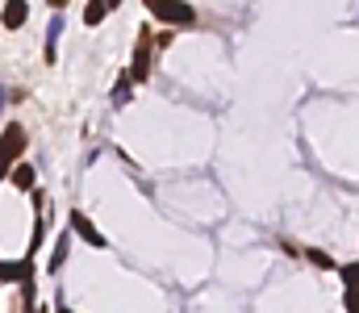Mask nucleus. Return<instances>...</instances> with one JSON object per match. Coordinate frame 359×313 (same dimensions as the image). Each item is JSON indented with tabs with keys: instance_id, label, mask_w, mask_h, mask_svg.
<instances>
[{
	"instance_id": "1",
	"label": "nucleus",
	"mask_w": 359,
	"mask_h": 313,
	"mask_svg": "<svg viewBox=\"0 0 359 313\" xmlns=\"http://www.w3.org/2000/svg\"><path fill=\"white\" fill-rule=\"evenodd\" d=\"M147 8H151L163 25H172V29L196 21V8H192V4H184V0H147Z\"/></svg>"
},
{
	"instance_id": "15",
	"label": "nucleus",
	"mask_w": 359,
	"mask_h": 313,
	"mask_svg": "<svg viewBox=\"0 0 359 313\" xmlns=\"http://www.w3.org/2000/svg\"><path fill=\"white\" fill-rule=\"evenodd\" d=\"M4 97H8V92H4V88H0V109H4Z\"/></svg>"
},
{
	"instance_id": "4",
	"label": "nucleus",
	"mask_w": 359,
	"mask_h": 313,
	"mask_svg": "<svg viewBox=\"0 0 359 313\" xmlns=\"http://www.w3.org/2000/svg\"><path fill=\"white\" fill-rule=\"evenodd\" d=\"M72 230H76L88 246H96V251H104V246H109V238L96 230V221H92L88 213H80V209H72Z\"/></svg>"
},
{
	"instance_id": "2",
	"label": "nucleus",
	"mask_w": 359,
	"mask_h": 313,
	"mask_svg": "<svg viewBox=\"0 0 359 313\" xmlns=\"http://www.w3.org/2000/svg\"><path fill=\"white\" fill-rule=\"evenodd\" d=\"M147 80H151V29H142L134 46V63H130V84H147Z\"/></svg>"
},
{
	"instance_id": "12",
	"label": "nucleus",
	"mask_w": 359,
	"mask_h": 313,
	"mask_svg": "<svg viewBox=\"0 0 359 313\" xmlns=\"http://www.w3.org/2000/svg\"><path fill=\"white\" fill-rule=\"evenodd\" d=\"M8 167H13V163H8V159H4V151H0V184L8 180Z\"/></svg>"
},
{
	"instance_id": "10",
	"label": "nucleus",
	"mask_w": 359,
	"mask_h": 313,
	"mask_svg": "<svg viewBox=\"0 0 359 313\" xmlns=\"http://www.w3.org/2000/svg\"><path fill=\"white\" fill-rule=\"evenodd\" d=\"M63 259H67V234L59 238V246H55V255H50V267H46V272H59V267H63Z\"/></svg>"
},
{
	"instance_id": "13",
	"label": "nucleus",
	"mask_w": 359,
	"mask_h": 313,
	"mask_svg": "<svg viewBox=\"0 0 359 313\" xmlns=\"http://www.w3.org/2000/svg\"><path fill=\"white\" fill-rule=\"evenodd\" d=\"M59 313H76V309H72V305H59Z\"/></svg>"
},
{
	"instance_id": "6",
	"label": "nucleus",
	"mask_w": 359,
	"mask_h": 313,
	"mask_svg": "<svg viewBox=\"0 0 359 313\" xmlns=\"http://www.w3.org/2000/svg\"><path fill=\"white\" fill-rule=\"evenodd\" d=\"M25 17H29V4L25 0H4V8H0V25L4 29H21Z\"/></svg>"
},
{
	"instance_id": "14",
	"label": "nucleus",
	"mask_w": 359,
	"mask_h": 313,
	"mask_svg": "<svg viewBox=\"0 0 359 313\" xmlns=\"http://www.w3.org/2000/svg\"><path fill=\"white\" fill-rule=\"evenodd\" d=\"M104 4H109V8H117V4H121V0H104Z\"/></svg>"
},
{
	"instance_id": "7",
	"label": "nucleus",
	"mask_w": 359,
	"mask_h": 313,
	"mask_svg": "<svg viewBox=\"0 0 359 313\" xmlns=\"http://www.w3.org/2000/svg\"><path fill=\"white\" fill-rule=\"evenodd\" d=\"M8 180H13V188H21V193H29V188L38 184V172H34L29 163H21V159H17V163L8 167Z\"/></svg>"
},
{
	"instance_id": "11",
	"label": "nucleus",
	"mask_w": 359,
	"mask_h": 313,
	"mask_svg": "<svg viewBox=\"0 0 359 313\" xmlns=\"http://www.w3.org/2000/svg\"><path fill=\"white\" fill-rule=\"evenodd\" d=\"M305 259H309V263H318V267H334V259H330L326 251H318V246H309V251H305Z\"/></svg>"
},
{
	"instance_id": "3",
	"label": "nucleus",
	"mask_w": 359,
	"mask_h": 313,
	"mask_svg": "<svg viewBox=\"0 0 359 313\" xmlns=\"http://www.w3.org/2000/svg\"><path fill=\"white\" fill-rule=\"evenodd\" d=\"M25 146H29V134H25V125L8 121V125H4V134H0V151H4V159H8V163H17V159L25 155Z\"/></svg>"
},
{
	"instance_id": "8",
	"label": "nucleus",
	"mask_w": 359,
	"mask_h": 313,
	"mask_svg": "<svg viewBox=\"0 0 359 313\" xmlns=\"http://www.w3.org/2000/svg\"><path fill=\"white\" fill-rule=\"evenodd\" d=\"M59 34H63V17H55L46 29V63H55V55H59Z\"/></svg>"
},
{
	"instance_id": "9",
	"label": "nucleus",
	"mask_w": 359,
	"mask_h": 313,
	"mask_svg": "<svg viewBox=\"0 0 359 313\" xmlns=\"http://www.w3.org/2000/svg\"><path fill=\"white\" fill-rule=\"evenodd\" d=\"M104 13H109V4H104V0H88V8H84V25H100V21H104Z\"/></svg>"
},
{
	"instance_id": "5",
	"label": "nucleus",
	"mask_w": 359,
	"mask_h": 313,
	"mask_svg": "<svg viewBox=\"0 0 359 313\" xmlns=\"http://www.w3.org/2000/svg\"><path fill=\"white\" fill-rule=\"evenodd\" d=\"M25 276H34V255L13 259V263H0V284H21Z\"/></svg>"
}]
</instances>
